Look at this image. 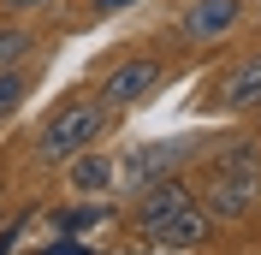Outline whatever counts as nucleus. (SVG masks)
<instances>
[{"instance_id":"f257e3e1","label":"nucleus","mask_w":261,"mask_h":255,"mask_svg":"<svg viewBox=\"0 0 261 255\" xmlns=\"http://www.w3.org/2000/svg\"><path fill=\"white\" fill-rule=\"evenodd\" d=\"M119 113L107 107L101 95H83V101H65L60 113H48V125L36 131V160L42 166H65L71 155H83V148H95L101 137H107V125H113Z\"/></svg>"},{"instance_id":"0eeeda50","label":"nucleus","mask_w":261,"mask_h":255,"mask_svg":"<svg viewBox=\"0 0 261 255\" xmlns=\"http://www.w3.org/2000/svg\"><path fill=\"white\" fill-rule=\"evenodd\" d=\"M238 18H244V0H190V12L178 18V30L190 36V42H214V36H226Z\"/></svg>"},{"instance_id":"9b49d317","label":"nucleus","mask_w":261,"mask_h":255,"mask_svg":"<svg viewBox=\"0 0 261 255\" xmlns=\"http://www.w3.org/2000/svg\"><path fill=\"white\" fill-rule=\"evenodd\" d=\"M30 48V30H18V24H6V30H0V71H6V65L18 60V54Z\"/></svg>"},{"instance_id":"9d476101","label":"nucleus","mask_w":261,"mask_h":255,"mask_svg":"<svg viewBox=\"0 0 261 255\" xmlns=\"http://www.w3.org/2000/svg\"><path fill=\"white\" fill-rule=\"evenodd\" d=\"M24 95H30V78H24L18 65H6V71H0V119H6V113H12Z\"/></svg>"},{"instance_id":"6e6552de","label":"nucleus","mask_w":261,"mask_h":255,"mask_svg":"<svg viewBox=\"0 0 261 255\" xmlns=\"http://www.w3.org/2000/svg\"><path fill=\"white\" fill-rule=\"evenodd\" d=\"M214 107H226V113H238V107H261V54L238 60L226 78L214 83Z\"/></svg>"},{"instance_id":"423d86ee","label":"nucleus","mask_w":261,"mask_h":255,"mask_svg":"<svg viewBox=\"0 0 261 255\" xmlns=\"http://www.w3.org/2000/svg\"><path fill=\"white\" fill-rule=\"evenodd\" d=\"M208 232H214V214L190 196L178 214H166V220L154 225V232H143V238L154 243V249H202V243H208Z\"/></svg>"},{"instance_id":"f8f14e48","label":"nucleus","mask_w":261,"mask_h":255,"mask_svg":"<svg viewBox=\"0 0 261 255\" xmlns=\"http://www.w3.org/2000/svg\"><path fill=\"white\" fill-rule=\"evenodd\" d=\"M101 214H107V208H65V214H60V225H65V232H83V225H95Z\"/></svg>"},{"instance_id":"f03ea898","label":"nucleus","mask_w":261,"mask_h":255,"mask_svg":"<svg viewBox=\"0 0 261 255\" xmlns=\"http://www.w3.org/2000/svg\"><path fill=\"white\" fill-rule=\"evenodd\" d=\"M196 202L208 208L214 220H249L261 202V166H208Z\"/></svg>"},{"instance_id":"39448f33","label":"nucleus","mask_w":261,"mask_h":255,"mask_svg":"<svg viewBox=\"0 0 261 255\" xmlns=\"http://www.w3.org/2000/svg\"><path fill=\"white\" fill-rule=\"evenodd\" d=\"M184 202H190V184H184L178 172L137 184V202H130V232H137V238H143V232H154V225H161L166 214H178Z\"/></svg>"},{"instance_id":"20e7f679","label":"nucleus","mask_w":261,"mask_h":255,"mask_svg":"<svg viewBox=\"0 0 261 255\" xmlns=\"http://www.w3.org/2000/svg\"><path fill=\"white\" fill-rule=\"evenodd\" d=\"M190 148L196 143H184V137H166V143H143V148H130L125 160H119V178H125L130 190L137 184H148V178H172L190 160Z\"/></svg>"},{"instance_id":"1a4fd4ad","label":"nucleus","mask_w":261,"mask_h":255,"mask_svg":"<svg viewBox=\"0 0 261 255\" xmlns=\"http://www.w3.org/2000/svg\"><path fill=\"white\" fill-rule=\"evenodd\" d=\"M65 166H71V190H77V196H101L119 178V160H107L101 148H83V155H71Z\"/></svg>"},{"instance_id":"4468645a","label":"nucleus","mask_w":261,"mask_h":255,"mask_svg":"<svg viewBox=\"0 0 261 255\" xmlns=\"http://www.w3.org/2000/svg\"><path fill=\"white\" fill-rule=\"evenodd\" d=\"M119 6H137V0H95V12H119Z\"/></svg>"},{"instance_id":"7ed1b4c3","label":"nucleus","mask_w":261,"mask_h":255,"mask_svg":"<svg viewBox=\"0 0 261 255\" xmlns=\"http://www.w3.org/2000/svg\"><path fill=\"white\" fill-rule=\"evenodd\" d=\"M161 83H166V65L154 60V54H130V60H119L113 71L101 78V89H95V95L107 101L113 113H125V107H137V101H148Z\"/></svg>"},{"instance_id":"2eb2a0df","label":"nucleus","mask_w":261,"mask_h":255,"mask_svg":"<svg viewBox=\"0 0 261 255\" xmlns=\"http://www.w3.org/2000/svg\"><path fill=\"white\" fill-rule=\"evenodd\" d=\"M54 255H83V249H77V243H60V249H54Z\"/></svg>"},{"instance_id":"ddd939ff","label":"nucleus","mask_w":261,"mask_h":255,"mask_svg":"<svg viewBox=\"0 0 261 255\" xmlns=\"http://www.w3.org/2000/svg\"><path fill=\"white\" fill-rule=\"evenodd\" d=\"M18 232H24V220H12L6 232H0V255H12V243H18Z\"/></svg>"},{"instance_id":"dca6fc26","label":"nucleus","mask_w":261,"mask_h":255,"mask_svg":"<svg viewBox=\"0 0 261 255\" xmlns=\"http://www.w3.org/2000/svg\"><path fill=\"white\" fill-rule=\"evenodd\" d=\"M6 6H48V0H6Z\"/></svg>"}]
</instances>
